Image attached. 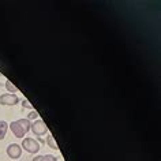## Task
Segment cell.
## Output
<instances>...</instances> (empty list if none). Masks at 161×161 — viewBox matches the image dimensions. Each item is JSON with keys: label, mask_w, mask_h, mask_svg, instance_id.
<instances>
[{"label": "cell", "mask_w": 161, "mask_h": 161, "mask_svg": "<svg viewBox=\"0 0 161 161\" xmlns=\"http://www.w3.org/2000/svg\"><path fill=\"white\" fill-rule=\"evenodd\" d=\"M21 103H22V107H23V108H27V109H30V111H33V109H34L33 105L27 103V100H23V101H21Z\"/></svg>", "instance_id": "cell-11"}, {"label": "cell", "mask_w": 161, "mask_h": 161, "mask_svg": "<svg viewBox=\"0 0 161 161\" xmlns=\"http://www.w3.org/2000/svg\"><path fill=\"white\" fill-rule=\"evenodd\" d=\"M19 103V98L17 94H11V93H4L0 96V104L7 107H14Z\"/></svg>", "instance_id": "cell-5"}, {"label": "cell", "mask_w": 161, "mask_h": 161, "mask_svg": "<svg viewBox=\"0 0 161 161\" xmlns=\"http://www.w3.org/2000/svg\"><path fill=\"white\" fill-rule=\"evenodd\" d=\"M47 143H48V146H49L51 149H53V150H58V149H59L58 143H56V141L53 139V135H52V134H48V136H47Z\"/></svg>", "instance_id": "cell-8"}, {"label": "cell", "mask_w": 161, "mask_h": 161, "mask_svg": "<svg viewBox=\"0 0 161 161\" xmlns=\"http://www.w3.org/2000/svg\"><path fill=\"white\" fill-rule=\"evenodd\" d=\"M33 161H58V158L52 154H42V156H36Z\"/></svg>", "instance_id": "cell-7"}, {"label": "cell", "mask_w": 161, "mask_h": 161, "mask_svg": "<svg viewBox=\"0 0 161 161\" xmlns=\"http://www.w3.org/2000/svg\"><path fill=\"white\" fill-rule=\"evenodd\" d=\"M21 147L23 149V150H26L27 153H30V154H36V153L40 152V143L34 138H30V136L23 138V142L21 143Z\"/></svg>", "instance_id": "cell-2"}, {"label": "cell", "mask_w": 161, "mask_h": 161, "mask_svg": "<svg viewBox=\"0 0 161 161\" xmlns=\"http://www.w3.org/2000/svg\"><path fill=\"white\" fill-rule=\"evenodd\" d=\"M6 152H7V156H8L11 160H18V158H21V156H22V147H21V145H18V143L8 145Z\"/></svg>", "instance_id": "cell-4"}, {"label": "cell", "mask_w": 161, "mask_h": 161, "mask_svg": "<svg viewBox=\"0 0 161 161\" xmlns=\"http://www.w3.org/2000/svg\"><path fill=\"white\" fill-rule=\"evenodd\" d=\"M30 126H31V122L25 118V119H18L15 122H11L8 124V128L13 131V134L17 138L23 139V136L30 131Z\"/></svg>", "instance_id": "cell-1"}, {"label": "cell", "mask_w": 161, "mask_h": 161, "mask_svg": "<svg viewBox=\"0 0 161 161\" xmlns=\"http://www.w3.org/2000/svg\"><path fill=\"white\" fill-rule=\"evenodd\" d=\"M6 89L8 90V93H11V94H15L18 92V87L15 86L11 80H6Z\"/></svg>", "instance_id": "cell-9"}, {"label": "cell", "mask_w": 161, "mask_h": 161, "mask_svg": "<svg viewBox=\"0 0 161 161\" xmlns=\"http://www.w3.org/2000/svg\"><path fill=\"white\" fill-rule=\"evenodd\" d=\"M7 130H8V123L4 122V120H0V141L6 138Z\"/></svg>", "instance_id": "cell-6"}, {"label": "cell", "mask_w": 161, "mask_h": 161, "mask_svg": "<svg viewBox=\"0 0 161 161\" xmlns=\"http://www.w3.org/2000/svg\"><path fill=\"white\" fill-rule=\"evenodd\" d=\"M30 130H31V132H33L34 135H37V136H42V135L48 134V127H47V124H45V122H44L42 119L34 120V122L31 123V126H30Z\"/></svg>", "instance_id": "cell-3"}, {"label": "cell", "mask_w": 161, "mask_h": 161, "mask_svg": "<svg viewBox=\"0 0 161 161\" xmlns=\"http://www.w3.org/2000/svg\"><path fill=\"white\" fill-rule=\"evenodd\" d=\"M27 120H31V119H34V120H37V119H40V115H38V112L37 111H31L30 112V114H29V116H27V118H26Z\"/></svg>", "instance_id": "cell-10"}]
</instances>
